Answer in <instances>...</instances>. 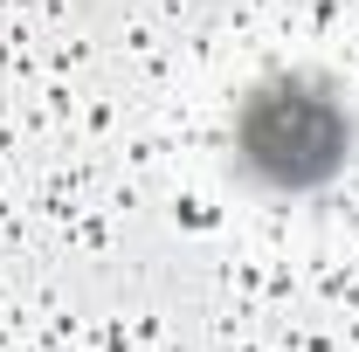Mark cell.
<instances>
[{"mask_svg":"<svg viewBox=\"0 0 359 352\" xmlns=\"http://www.w3.org/2000/svg\"><path fill=\"white\" fill-rule=\"evenodd\" d=\"M346 159H353V111L339 104L332 83L269 76V83L242 90V104L228 118V166L256 194H276V201L318 194L346 173Z\"/></svg>","mask_w":359,"mask_h":352,"instance_id":"6da1fadb","label":"cell"}]
</instances>
